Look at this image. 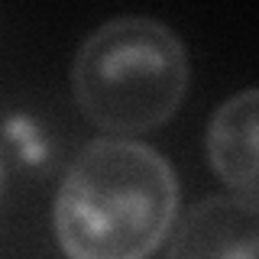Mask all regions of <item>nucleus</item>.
Returning a JSON list of instances; mask_svg holds the SVG:
<instances>
[{
    "instance_id": "nucleus-1",
    "label": "nucleus",
    "mask_w": 259,
    "mask_h": 259,
    "mask_svg": "<svg viewBox=\"0 0 259 259\" xmlns=\"http://www.w3.org/2000/svg\"><path fill=\"white\" fill-rule=\"evenodd\" d=\"M178 210L175 172L133 140H94L55 198V237L71 259H146Z\"/></svg>"
},
{
    "instance_id": "nucleus-2",
    "label": "nucleus",
    "mask_w": 259,
    "mask_h": 259,
    "mask_svg": "<svg viewBox=\"0 0 259 259\" xmlns=\"http://www.w3.org/2000/svg\"><path fill=\"white\" fill-rule=\"evenodd\" d=\"M81 113L110 133L162 126L188 91V55L165 23L120 16L84 39L71 68Z\"/></svg>"
},
{
    "instance_id": "nucleus-3",
    "label": "nucleus",
    "mask_w": 259,
    "mask_h": 259,
    "mask_svg": "<svg viewBox=\"0 0 259 259\" xmlns=\"http://www.w3.org/2000/svg\"><path fill=\"white\" fill-rule=\"evenodd\" d=\"M168 259H259V201L204 198L182 217Z\"/></svg>"
},
{
    "instance_id": "nucleus-4",
    "label": "nucleus",
    "mask_w": 259,
    "mask_h": 259,
    "mask_svg": "<svg viewBox=\"0 0 259 259\" xmlns=\"http://www.w3.org/2000/svg\"><path fill=\"white\" fill-rule=\"evenodd\" d=\"M207 159L217 178L259 201V88L224 101L207 126Z\"/></svg>"
},
{
    "instance_id": "nucleus-5",
    "label": "nucleus",
    "mask_w": 259,
    "mask_h": 259,
    "mask_svg": "<svg viewBox=\"0 0 259 259\" xmlns=\"http://www.w3.org/2000/svg\"><path fill=\"white\" fill-rule=\"evenodd\" d=\"M0 175H4V165H0Z\"/></svg>"
}]
</instances>
